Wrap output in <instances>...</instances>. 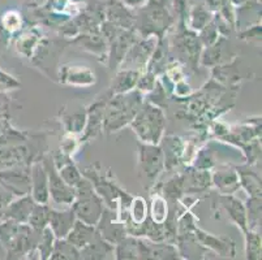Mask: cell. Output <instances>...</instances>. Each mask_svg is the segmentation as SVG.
<instances>
[{
  "label": "cell",
  "instance_id": "cell-1",
  "mask_svg": "<svg viewBox=\"0 0 262 260\" xmlns=\"http://www.w3.org/2000/svg\"><path fill=\"white\" fill-rule=\"evenodd\" d=\"M133 126L142 139L157 143L163 130V114L157 108L146 107L136 119Z\"/></svg>",
  "mask_w": 262,
  "mask_h": 260
},
{
  "label": "cell",
  "instance_id": "cell-2",
  "mask_svg": "<svg viewBox=\"0 0 262 260\" xmlns=\"http://www.w3.org/2000/svg\"><path fill=\"white\" fill-rule=\"evenodd\" d=\"M80 189L81 198L75 206V212L77 214L78 218L84 221L88 225H93L98 221L99 216L102 214V206L101 200L92 193L89 182L85 186V190H82L80 186H77Z\"/></svg>",
  "mask_w": 262,
  "mask_h": 260
},
{
  "label": "cell",
  "instance_id": "cell-3",
  "mask_svg": "<svg viewBox=\"0 0 262 260\" xmlns=\"http://www.w3.org/2000/svg\"><path fill=\"white\" fill-rule=\"evenodd\" d=\"M49 181H50V190H51L52 198L58 203H71L75 199V192L73 189H70L68 185L56 175L54 168H49Z\"/></svg>",
  "mask_w": 262,
  "mask_h": 260
},
{
  "label": "cell",
  "instance_id": "cell-4",
  "mask_svg": "<svg viewBox=\"0 0 262 260\" xmlns=\"http://www.w3.org/2000/svg\"><path fill=\"white\" fill-rule=\"evenodd\" d=\"M75 212H55L50 211L49 221L51 224V228L54 233L58 235L59 238L66 237L70 230L72 229L73 224H75Z\"/></svg>",
  "mask_w": 262,
  "mask_h": 260
},
{
  "label": "cell",
  "instance_id": "cell-5",
  "mask_svg": "<svg viewBox=\"0 0 262 260\" xmlns=\"http://www.w3.org/2000/svg\"><path fill=\"white\" fill-rule=\"evenodd\" d=\"M32 178L34 199L39 203H46L49 199V193H47V176L45 169L40 166H35L33 169Z\"/></svg>",
  "mask_w": 262,
  "mask_h": 260
},
{
  "label": "cell",
  "instance_id": "cell-6",
  "mask_svg": "<svg viewBox=\"0 0 262 260\" xmlns=\"http://www.w3.org/2000/svg\"><path fill=\"white\" fill-rule=\"evenodd\" d=\"M72 232L70 234V241L72 242L73 246L76 247H82L86 246L88 243L93 240V230L92 228L89 226L84 225V224L81 223H76L73 224L72 229H71Z\"/></svg>",
  "mask_w": 262,
  "mask_h": 260
},
{
  "label": "cell",
  "instance_id": "cell-7",
  "mask_svg": "<svg viewBox=\"0 0 262 260\" xmlns=\"http://www.w3.org/2000/svg\"><path fill=\"white\" fill-rule=\"evenodd\" d=\"M30 199H23L20 202H15V203L12 204L11 207L8 208V216L12 218L13 220L16 221H25L29 219V215L32 212V204L29 203Z\"/></svg>",
  "mask_w": 262,
  "mask_h": 260
},
{
  "label": "cell",
  "instance_id": "cell-8",
  "mask_svg": "<svg viewBox=\"0 0 262 260\" xmlns=\"http://www.w3.org/2000/svg\"><path fill=\"white\" fill-rule=\"evenodd\" d=\"M50 218V209H47L43 206H37L34 207L32 212L29 215V223L37 230H42L45 228V225L47 224Z\"/></svg>",
  "mask_w": 262,
  "mask_h": 260
},
{
  "label": "cell",
  "instance_id": "cell-9",
  "mask_svg": "<svg viewBox=\"0 0 262 260\" xmlns=\"http://www.w3.org/2000/svg\"><path fill=\"white\" fill-rule=\"evenodd\" d=\"M76 255H77V252H76L75 247L72 245L67 242H58L52 257H63V259H66V257H77Z\"/></svg>",
  "mask_w": 262,
  "mask_h": 260
},
{
  "label": "cell",
  "instance_id": "cell-10",
  "mask_svg": "<svg viewBox=\"0 0 262 260\" xmlns=\"http://www.w3.org/2000/svg\"><path fill=\"white\" fill-rule=\"evenodd\" d=\"M230 206L227 207L228 211L232 212L231 214V216H232L235 220L237 221V223L240 224V225L244 228L245 226V212H244V208L242 207V204H240V202H237V200L235 199H230Z\"/></svg>",
  "mask_w": 262,
  "mask_h": 260
},
{
  "label": "cell",
  "instance_id": "cell-11",
  "mask_svg": "<svg viewBox=\"0 0 262 260\" xmlns=\"http://www.w3.org/2000/svg\"><path fill=\"white\" fill-rule=\"evenodd\" d=\"M124 78L125 80H123V77H121V75L118 76V85H116V91H125V90H128L129 87H132L133 85L136 83V73H133V72H124Z\"/></svg>",
  "mask_w": 262,
  "mask_h": 260
},
{
  "label": "cell",
  "instance_id": "cell-12",
  "mask_svg": "<svg viewBox=\"0 0 262 260\" xmlns=\"http://www.w3.org/2000/svg\"><path fill=\"white\" fill-rule=\"evenodd\" d=\"M61 177H63L64 182L70 186H76L81 181L78 172L76 171L75 167L72 166L67 167V168H64L63 171H61Z\"/></svg>",
  "mask_w": 262,
  "mask_h": 260
},
{
  "label": "cell",
  "instance_id": "cell-13",
  "mask_svg": "<svg viewBox=\"0 0 262 260\" xmlns=\"http://www.w3.org/2000/svg\"><path fill=\"white\" fill-rule=\"evenodd\" d=\"M3 25L8 32H13L20 26V17L16 12H8L4 14L3 17Z\"/></svg>",
  "mask_w": 262,
  "mask_h": 260
},
{
  "label": "cell",
  "instance_id": "cell-14",
  "mask_svg": "<svg viewBox=\"0 0 262 260\" xmlns=\"http://www.w3.org/2000/svg\"><path fill=\"white\" fill-rule=\"evenodd\" d=\"M18 82L16 80H13V77L6 75L4 72L0 70V90H8L13 89V87H17Z\"/></svg>",
  "mask_w": 262,
  "mask_h": 260
},
{
  "label": "cell",
  "instance_id": "cell-15",
  "mask_svg": "<svg viewBox=\"0 0 262 260\" xmlns=\"http://www.w3.org/2000/svg\"><path fill=\"white\" fill-rule=\"evenodd\" d=\"M51 234L52 233L50 229H46V230L43 232V238H42V240H43V246H40V250H42V252H43L45 257H46L47 255L51 252V247H52V245H51L52 235Z\"/></svg>",
  "mask_w": 262,
  "mask_h": 260
},
{
  "label": "cell",
  "instance_id": "cell-16",
  "mask_svg": "<svg viewBox=\"0 0 262 260\" xmlns=\"http://www.w3.org/2000/svg\"><path fill=\"white\" fill-rule=\"evenodd\" d=\"M145 0H124V3L128 4L130 7H137V6H141L144 3Z\"/></svg>",
  "mask_w": 262,
  "mask_h": 260
},
{
  "label": "cell",
  "instance_id": "cell-17",
  "mask_svg": "<svg viewBox=\"0 0 262 260\" xmlns=\"http://www.w3.org/2000/svg\"><path fill=\"white\" fill-rule=\"evenodd\" d=\"M0 254H4V251H3V247L0 246Z\"/></svg>",
  "mask_w": 262,
  "mask_h": 260
}]
</instances>
